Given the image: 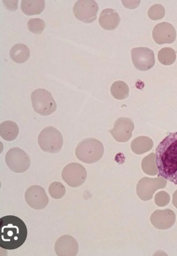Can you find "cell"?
<instances>
[{"instance_id":"17","label":"cell","mask_w":177,"mask_h":256,"mask_svg":"<svg viewBox=\"0 0 177 256\" xmlns=\"http://www.w3.org/2000/svg\"><path fill=\"white\" fill-rule=\"evenodd\" d=\"M132 151L136 154H142L152 150L154 142L152 138L147 136H139L131 143Z\"/></svg>"},{"instance_id":"13","label":"cell","mask_w":177,"mask_h":256,"mask_svg":"<svg viewBox=\"0 0 177 256\" xmlns=\"http://www.w3.org/2000/svg\"><path fill=\"white\" fill-rule=\"evenodd\" d=\"M176 30L168 22H162L155 26L152 30V37L157 44H171L176 41Z\"/></svg>"},{"instance_id":"19","label":"cell","mask_w":177,"mask_h":256,"mask_svg":"<svg viewBox=\"0 0 177 256\" xmlns=\"http://www.w3.org/2000/svg\"><path fill=\"white\" fill-rule=\"evenodd\" d=\"M10 56L14 62L18 64H22L29 60L30 50L26 44H18L12 48Z\"/></svg>"},{"instance_id":"18","label":"cell","mask_w":177,"mask_h":256,"mask_svg":"<svg viewBox=\"0 0 177 256\" xmlns=\"http://www.w3.org/2000/svg\"><path fill=\"white\" fill-rule=\"evenodd\" d=\"M20 134V128L18 124L13 121L4 122L0 125V135L2 138L6 142L15 140Z\"/></svg>"},{"instance_id":"24","label":"cell","mask_w":177,"mask_h":256,"mask_svg":"<svg viewBox=\"0 0 177 256\" xmlns=\"http://www.w3.org/2000/svg\"><path fill=\"white\" fill-rule=\"evenodd\" d=\"M48 192L52 198L56 200L62 198L66 194V188L60 182H54L49 186Z\"/></svg>"},{"instance_id":"12","label":"cell","mask_w":177,"mask_h":256,"mask_svg":"<svg viewBox=\"0 0 177 256\" xmlns=\"http://www.w3.org/2000/svg\"><path fill=\"white\" fill-rule=\"evenodd\" d=\"M134 128V123L132 119L122 117L115 122L114 128L110 130V132L117 142H126L130 140Z\"/></svg>"},{"instance_id":"7","label":"cell","mask_w":177,"mask_h":256,"mask_svg":"<svg viewBox=\"0 0 177 256\" xmlns=\"http://www.w3.org/2000/svg\"><path fill=\"white\" fill-rule=\"evenodd\" d=\"M6 162L8 168L16 173L25 172L29 169V155L20 148H14L6 152Z\"/></svg>"},{"instance_id":"30","label":"cell","mask_w":177,"mask_h":256,"mask_svg":"<svg viewBox=\"0 0 177 256\" xmlns=\"http://www.w3.org/2000/svg\"><path fill=\"white\" fill-rule=\"evenodd\" d=\"M164 254L166 255V254H165V253H164V252H162V251H159V252H156V253H155V254H154V255H156V254H157V255H161V254Z\"/></svg>"},{"instance_id":"21","label":"cell","mask_w":177,"mask_h":256,"mask_svg":"<svg viewBox=\"0 0 177 256\" xmlns=\"http://www.w3.org/2000/svg\"><path fill=\"white\" fill-rule=\"evenodd\" d=\"M129 86L124 81L114 82L110 88V93L117 100H124L129 96Z\"/></svg>"},{"instance_id":"8","label":"cell","mask_w":177,"mask_h":256,"mask_svg":"<svg viewBox=\"0 0 177 256\" xmlns=\"http://www.w3.org/2000/svg\"><path fill=\"white\" fill-rule=\"evenodd\" d=\"M98 11V4L93 0H80L76 2L73 7V13L76 18L86 24L96 20Z\"/></svg>"},{"instance_id":"3","label":"cell","mask_w":177,"mask_h":256,"mask_svg":"<svg viewBox=\"0 0 177 256\" xmlns=\"http://www.w3.org/2000/svg\"><path fill=\"white\" fill-rule=\"evenodd\" d=\"M104 147L102 142L96 138H87L78 144L75 150L76 158L84 163H96L102 158Z\"/></svg>"},{"instance_id":"29","label":"cell","mask_w":177,"mask_h":256,"mask_svg":"<svg viewBox=\"0 0 177 256\" xmlns=\"http://www.w3.org/2000/svg\"><path fill=\"white\" fill-rule=\"evenodd\" d=\"M172 203H173V205L174 208H177V190L174 192L173 194V200H172Z\"/></svg>"},{"instance_id":"14","label":"cell","mask_w":177,"mask_h":256,"mask_svg":"<svg viewBox=\"0 0 177 256\" xmlns=\"http://www.w3.org/2000/svg\"><path fill=\"white\" fill-rule=\"evenodd\" d=\"M151 224L156 228L166 230L174 226L176 220V215L171 209L157 210L150 216Z\"/></svg>"},{"instance_id":"23","label":"cell","mask_w":177,"mask_h":256,"mask_svg":"<svg viewBox=\"0 0 177 256\" xmlns=\"http://www.w3.org/2000/svg\"><path fill=\"white\" fill-rule=\"evenodd\" d=\"M158 60L162 65L170 66L176 62V51L172 48H164L158 52Z\"/></svg>"},{"instance_id":"20","label":"cell","mask_w":177,"mask_h":256,"mask_svg":"<svg viewBox=\"0 0 177 256\" xmlns=\"http://www.w3.org/2000/svg\"><path fill=\"white\" fill-rule=\"evenodd\" d=\"M46 3L43 0H23L21 2V10L27 16L39 15L44 10Z\"/></svg>"},{"instance_id":"27","label":"cell","mask_w":177,"mask_h":256,"mask_svg":"<svg viewBox=\"0 0 177 256\" xmlns=\"http://www.w3.org/2000/svg\"><path fill=\"white\" fill-rule=\"evenodd\" d=\"M155 203L158 206H165L170 201V196L167 192L162 191L158 192L155 196Z\"/></svg>"},{"instance_id":"22","label":"cell","mask_w":177,"mask_h":256,"mask_svg":"<svg viewBox=\"0 0 177 256\" xmlns=\"http://www.w3.org/2000/svg\"><path fill=\"white\" fill-rule=\"evenodd\" d=\"M142 169L143 172L150 176H156L158 174V169L156 160V154L152 152L147 156L144 157L142 161Z\"/></svg>"},{"instance_id":"10","label":"cell","mask_w":177,"mask_h":256,"mask_svg":"<svg viewBox=\"0 0 177 256\" xmlns=\"http://www.w3.org/2000/svg\"><path fill=\"white\" fill-rule=\"evenodd\" d=\"M132 62L139 71H148L154 67L155 56L154 52L147 48H138L131 52Z\"/></svg>"},{"instance_id":"25","label":"cell","mask_w":177,"mask_h":256,"mask_svg":"<svg viewBox=\"0 0 177 256\" xmlns=\"http://www.w3.org/2000/svg\"><path fill=\"white\" fill-rule=\"evenodd\" d=\"M28 28L32 34H40L46 28V22L39 18H32L28 22Z\"/></svg>"},{"instance_id":"16","label":"cell","mask_w":177,"mask_h":256,"mask_svg":"<svg viewBox=\"0 0 177 256\" xmlns=\"http://www.w3.org/2000/svg\"><path fill=\"white\" fill-rule=\"evenodd\" d=\"M121 18L116 11L112 8H106L102 11L98 22L100 26L106 30H114L120 25Z\"/></svg>"},{"instance_id":"26","label":"cell","mask_w":177,"mask_h":256,"mask_svg":"<svg viewBox=\"0 0 177 256\" xmlns=\"http://www.w3.org/2000/svg\"><path fill=\"white\" fill-rule=\"evenodd\" d=\"M165 15L164 6L160 4H155L148 10V16L150 20H162Z\"/></svg>"},{"instance_id":"4","label":"cell","mask_w":177,"mask_h":256,"mask_svg":"<svg viewBox=\"0 0 177 256\" xmlns=\"http://www.w3.org/2000/svg\"><path fill=\"white\" fill-rule=\"evenodd\" d=\"M38 144L40 148L44 152L49 154H56L62 150V134L54 126H47L39 134Z\"/></svg>"},{"instance_id":"9","label":"cell","mask_w":177,"mask_h":256,"mask_svg":"<svg viewBox=\"0 0 177 256\" xmlns=\"http://www.w3.org/2000/svg\"><path fill=\"white\" fill-rule=\"evenodd\" d=\"M62 180L69 186L77 188L84 184L87 178L86 168L78 163H70L64 168Z\"/></svg>"},{"instance_id":"28","label":"cell","mask_w":177,"mask_h":256,"mask_svg":"<svg viewBox=\"0 0 177 256\" xmlns=\"http://www.w3.org/2000/svg\"><path fill=\"white\" fill-rule=\"evenodd\" d=\"M126 4H124L126 8H131L132 6V8H136V7H138V4H140V1H126Z\"/></svg>"},{"instance_id":"1","label":"cell","mask_w":177,"mask_h":256,"mask_svg":"<svg viewBox=\"0 0 177 256\" xmlns=\"http://www.w3.org/2000/svg\"><path fill=\"white\" fill-rule=\"evenodd\" d=\"M158 176L177 185V132L170 134L156 149Z\"/></svg>"},{"instance_id":"2","label":"cell","mask_w":177,"mask_h":256,"mask_svg":"<svg viewBox=\"0 0 177 256\" xmlns=\"http://www.w3.org/2000/svg\"><path fill=\"white\" fill-rule=\"evenodd\" d=\"M1 240L0 246L6 250H15L24 244L28 229L24 222L14 216H6L0 219Z\"/></svg>"},{"instance_id":"6","label":"cell","mask_w":177,"mask_h":256,"mask_svg":"<svg viewBox=\"0 0 177 256\" xmlns=\"http://www.w3.org/2000/svg\"><path fill=\"white\" fill-rule=\"evenodd\" d=\"M167 180L161 176L157 178L144 177L139 180L136 185V194L143 201H148L152 198L154 192L166 186Z\"/></svg>"},{"instance_id":"15","label":"cell","mask_w":177,"mask_h":256,"mask_svg":"<svg viewBox=\"0 0 177 256\" xmlns=\"http://www.w3.org/2000/svg\"><path fill=\"white\" fill-rule=\"evenodd\" d=\"M78 250V243L72 236H63L56 241L55 252L58 256H76Z\"/></svg>"},{"instance_id":"11","label":"cell","mask_w":177,"mask_h":256,"mask_svg":"<svg viewBox=\"0 0 177 256\" xmlns=\"http://www.w3.org/2000/svg\"><path fill=\"white\" fill-rule=\"evenodd\" d=\"M25 200L28 205L34 210H42L46 208L49 203L46 190L38 185L28 188L25 192Z\"/></svg>"},{"instance_id":"5","label":"cell","mask_w":177,"mask_h":256,"mask_svg":"<svg viewBox=\"0 0 177 256\" xmlns=\"http://www.w3.org/2000/svg\"><path fill=\"white\" fill-rule=\"evenodd\" d=\"M32 102L35 112L42 116L50 115L56 110V104L52 95L46 89L38 88L33 91Z\"/></svg>"}]
</instances>
